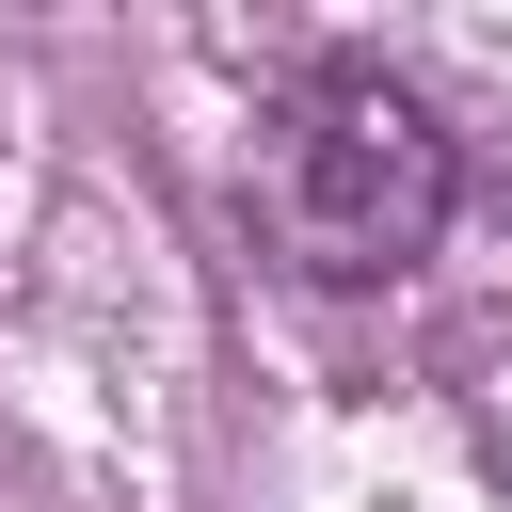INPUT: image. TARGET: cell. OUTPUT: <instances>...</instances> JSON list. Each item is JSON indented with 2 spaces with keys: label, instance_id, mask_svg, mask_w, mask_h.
<instances>
[{
  "label": "cell",
  "instance_id": "cell-1",
  "mask_svg": "<svg viewBox=\"0 0 512 512\" xmlns=\"http://www.w3.org/2000/svg\"><path fill=\"white\" fill-rule=\"evenodd\" d=\"M272 224H288V256L304 272H336V288H400L448 224H464V144H448V112L400 80V64H304L288 96H272Z\"/></svg>",
  "mask_w": 512,
  "mask_h": 512
}]
</instances>
